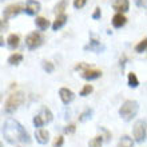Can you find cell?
<instances>
[{
    "mask_svg": "<svg viewBox=\"0 0 147 147\" xmlns=\"http://www.w3.org/2000/svg\"><path fill=\"white\" fill-rule=\"evenodd\" d=\"M3 135L8 143H30V135L24 127L15 119H8L3 126Z\"/></svg>",
    "mask_w": 147,
    "mask_h": 147,
    "instance_id": "cell-1",
    "label": "cell"
},
{
    "mask_svg": "<svg viewBox=\"0 0 147 147\" xmlns=\"http://www.w3.org/2000/svg\"><path fill=\"white\" fill-rule=\"evenodd\" d=\"M23 102H24V94L22 91H16V92L11 94L8 96L7 102H5V106H4V110L8 114H12V112H15L16 110L19 109V106H22Z\"/></svg>",
    "mask_w": 147,
    "mask_h": 147,
    "instance_id": "cell-2",
    "label": "cell"
},
{
    "mask_svg": "<svg viewBox=\"0 0 147 147\" xmlns=\"http://www.w3.org/2000/svg\"><path fill=\"white\" fill-rule=\"evenodd\" d=\"M138 109H139V106H138V102L135 100H126L122 105V107L119 109V115L123 118L124 120H131L134 116L136 115V112H138Z\"/></svg>",
    "mask_w": 147,
    "mask_h": 147,
    "instance_id": "cell-3",
    "label": "cell"
},
{
    "mask_svg": "<svg viewBox=\"0 0 147 147\" xmlns=\"http://www.w3.org/2000/svg\"><path fill=\"white\" fill-rule=\"evenodd\" d=\"M44 39L40 32H31L30 35L26 38V46L28 50H36L43 44Z\"/></svg>",
    "mask_w": 147,
    "mask_h": 147,
    "instance_id": "cell-4",
    "label": "cell"
},
{
    "mask_svg": "<svg viewBox=\"0 0 147 147\" xmlns=\"http://www.w3.org/2000/svg\"><path fill=\"white\" fill-rule=\"evenodd\" d=\"M134 138L136 142H144L146 140V120H138L134 126Z\"/></svg>",
    "mask_w": 147,
    "mask_h": 147,
    "instance_id": "cell-5",
    "label": "cell"
},
{
    "mask_svg": "<svg viewBox=\"0 0 147 147\" xmlns=\"http://www.w3.org/2000/svg\"><path fill=\"white\" fill-rule=\"evenodd\" d=\"M23 11H24V7L22 4H11V5H8L3 11V16H4V19H11V18L19 15L20 12H23Z\"/></svg>",
    "mask_w": 147,
    "mask_h": 147,
    "instance_id": "cell-6",
    "label": "cell"
},
{
    "mask_svg": "<svg viewBox=\"0 0 147 147\" xmlns=\"http://www.w3.org/2000/svg\"><path fill=\"white\" fill-rule=\"evenodd\" d=\"M80 75L83 79H86V80H94V79H98V78L102 76V71L88 67V68H86V70L82 71Z\"/></svg>",
    "mask_w": 147,
    "mask_h": 147,
    "instance_id": "cell-7",
    "label": "cell"
},
{
    "mask_svg": "<svg viewBox=\"0 0 147 147\" xmlns=\"http://www.w3.org/2000/svg\"><path fill=\"white\" fill-rule=\"evenodd\" d=\"M40 11V3L36 1V0H27V3H26V7H24V12L27 13V15H36L38 12Z\"/></svg>",
    "mask_w": 147,
    "mask_h": 147,
    "instance_id": "cell-8",
    "label": "cell"
},
{
    "mask_svg": "<svg viewBox=\"0 0 147 147\" xmlns=\"http://www.w3.org/2000/svg\"><path fill=\"white\" fill-rule=\"evenodd\" d=\"M59 96H60V99H62V102L64 105H68V103H71L75 99V94L71 90L63 87V88L59 90Z\"/></svg>",
    "mask_w": 147,
    "mask_h": 147,
    "instance_id": "cell-9",
    "label": "cell"
},
{
    "mask_svg": "<svg viewBox=\"0 0 147 147\" xmlns=\"http://www.w3.org/2000/svg\"><path fill=\"white\" fill-rule=\"evenodd\" d=\"M112 8L115 9L116 12H127L128 8H130V1L128 0H115L114 3H112Z\"/></svg>",
    "mask_w": 147,
    "mask_h": 147,
    "instance_id": "cell-10",
    "label": "cell"
},
{
    "mask_svg": "<svg viewBox=\"0 0 147 147\" xmlns=\"http://www.w3.org/2000/svg\"><path fill=\"white\" fill-rule=\"evenodd\" d=\"M35 138L40 144H46L48 140H50V134L47 130H43V128H39L35 132Z\"/></svg>",
    "mask_w": 147,
    "mask_h": 147,
    "instance_id": "cell-11",
    "label": "cell"
},
{
    "mask_svg": "<svg viewBox=\"0 0 147 147\" xmlns=\"http://www.w3.org/2000/svg\"><path fill=\"white\" fill-rule=\"evenodd\" d=\"M111 22H112V26L115 28H122L124 24L127 23V19H126V16H124L123 13H119V12H118V13L114 15Z\"/></svg>",
    "mask_w": 147,
    "mask_h": 147,
    "instance_id": "cell-12",
    "label": "cell"
},
{
    "mask_svg": "<svg viewBox=\"0 0 147 147\" xmlns=\"http://www.w3.org/2000/svg\"><path fill=\"white\" fill-rule=\"evenodd\" d=\"M66 23H67V15L66 13H60V15L56 16V19H55L54 24H52V30H54V31H58V30H60Z\"/></svg>",
    "mask_w": 147,
    "mask_h": 147,
    "instance_id": "cell-13",
    "label": "cell"
},
{
    "mask_svg": "<svg viewBox=\"0 0 147 147\" xmlns=\"http://www.w3.org/2000/svg\"><path fill=\"white\" fill-rule=\"evenodd\" d=\"M39 116L42 118L43 123H50V122H52V119H54V115H52V112H51L50 109H47V107H43L42 111H40V114H39Z\"/></svg>",
    "mask_w": 147,
    "mask_h": 147,
    "instance_id": "cell-14",
    "label": "cell"
},
{
    "mask_svg": "<svg viewBox=\"0 0 147 147\" xmlns=\"http://www.w3.org/2000/svg\"><path fill=\"white\" fill-rule=\"evenodd\" d=\"M84 50L86 51L90 50V51H94V52H100V51L105 50V47L100 44V42H98V40H95V39H94V40H91V42H90V44H87V46L84 47Z\"/></svg>",
    "mask_w": 147,
    "mask_h": 147,
    "instance_id": "cell-15",
    "label": "cell"
},
{
    "mask_svg": "<svg viewBox=\"0 0 147 147\" xmlns=\"http://www.w3.org/2000/svg\"><path fill=\"white\" fill-rule=\"evenodd\" d=\"M19 43H20L19 35H16V34H11V35L8 36L7 44H8V47H9L11 50H15V48H18V47H19Z\"/></svg>",
    "mask_w": 147,
    "mask_h": 147,
    "instance_id": "cell-16",
    "label": "cell"
},
{
    "mask_svg": "<svg viewBox=\"0 0 147 147\" xmlns=\"http://www.w3.org/2000/svg\"><path fill=\"white\" fill-rule=\"evenodd\" d=\"M35 24H36V27H38L40 31H46L47 28L50 27V22H48L46 18H43V16H39V18H36Z\"/></svg>",
    "mask_w": 147,
    "mask_h": 147,
    "instance_id": "cell-17",
    "label": "cell"
},
{
    "mask_svg": "<svg viewBox=\"0 0 147 147\" xmlns=\"http://www.w3.org/2000/svg\"><path fill=\"white\" fill-rule=\"evenodd\" d=\"M67 4H68V0H60V1L55 5L54 12L56 13V15L64 13V11H66V8H67Z\"/></svg>",
    "mask_w": 147,
    "mask_h": 147,
    "instance_id": "cell-18",
    "label": "cell"
},
{
    "mask_svg": "<svg viewBox=\"0 0 147 147\" xmlns=\"http://www.w3.org/2000/svg\"><path fill=\"white\" fill-rule=\"evenodd\" d=\"M23 60V55L22 54H12L9 58H8V63L11 66H18L19 63H22Z\"/></svg>",
    "mask_w": 147,
    "mask_h": 147,
    "instance_id": "cell-19",
    "label": "cell"
},
{
    "mask_svg": "<svg viewBox=\"0 0 147 147\" xmlns=\"http://www.w3.org/2000/svg\"><path fill=\"white\" fill-rule=\"evenodd\" d=\"M132 144H134V142H132L131 138L127 135H123L120 138V142L116 147H132Z\"/></svg>",
    "mask_w": 147,
    "mask_h": 147,
    "instance_id": "cell-20",
    "label": "cell"
},
{
    "mask_svg": "<svg viewBox=\"0 0 147 147\" xmlns=\"http://www.w3.org/2000/svg\"><path fill=\"white\" fill-rule=\"evenodd\" d=\"M128 86L132 87V88H135V87L139 86V80H138V78H136V75L134 72L128 74Z\"/></svg>",
    "mask_w": 147,
    "mask_h": 147,
    "instance_id": "cell-21",
    "label": "cell"
},
{
    "mask_svg": "<svg viewBox=\"0 0 147 147\" xmlns=\"http://www.w3.org/2000/svg\"><path fill=\"white\" fill-rule=\"evenodd\" d=\"M102 144H103V136L98 135V136H95L94 139L90 140L88 147H102Z\"/></svg>",
    "mask_w": 147,
    "mask_h": 147,
    "instance_id": "cell-22",
    "label": "cell"
},
{
    "mask_svg": "<svg viewBox=\"0 0 147 147\" xmlns=\"http://www.w3.org/2000/svg\"><path fill=\"white\" fill-rule=\"evenodd\" d=\"M146 47H147V39H143V40H140V42L135 46V51L139 52V54H142V52L146 51Z\"/></svg>",
    "mask_w": 147,
    "mask_h": 147,
    "instance_id": "cell-23",
    "label": "cell"
},
{
    "mask_svg": "<svg viewBox=\"0 0 147 147\" xmlns=\"http://www.w3.org/2000/svg\"><path fill=\"white\" fill-rule=\"evenodd\" d=\"M94 91V87L91 84H86L83 88H82L80 91V96H87V95H90V94Z\"/></svg>",
    "mask_w": 147,
    "mask_h": 147,
    "instance_id": "cell-24",
    "label": "cell"
},
{
    "mask_svg": "<svg viewBox=\"0 0 147 147\" xmlns=\"http://www.w3.org/2000/svg\"><path fill=\"white\" fill-rule=\"evenodd\" d=\"M91 115H92V110H86V111L79 116V120H80V122H86L87 119L91 118Z\"/></svg>",
    "mask_w": 147,
    "mask_h": 147,
    "instance_id": "cell-25",
    "label": "cell"
},
{
    "mask_svg": "<svg viewBox=\"0 0 147 147\" xmlns=\"http://www.w3.org/2000/svg\"><path fill=\"white\" fill-rule=\"evenodd\" d=\"M43 68H44V71H47L48 74H51V72H54V64L51 62H47V60H44L43 62Z\"/></svg>",
    "mask_w": 147,
    "mask_h": 147,
    "instance_id": "cell-26",
    "label": "cell"
},
{
    "mask_svg": "<svg viewBox=\"0 0 147 147\" xmlns=\"http://www.w3.org/2000/svg\"><path fill=\"white\" fill-rule=\"evenodd\" d=\"M86 3H87V0H74V7L76 9H80L86 5Z\"/></svg>",
    "mask_w": 147,
    "mask_h": 147,
    "instance_id": "cell-27",
    "label": "cell"
},
{
    "mask_svg": "<svg viewBox=\"0 0 147 147\" xmlns=\"http://www.w3.org/2000/svg\"><path fill=\"white\" fill-rule=\"evenodd\" d=\"M34 124H35V127H38V128H40V127H43V126H44L42 118H40L39 115H36L35 118H34Z\"/></svg>",
    "mask_w": 147,
    "mask_h": 147,
    "instance_id": "cell-28",
    "label": "cell"
},
{
    "mask_svg": "<svg viewBox=\"0 0 147 147\" xmlns=\"http://www.w3.org/2000/svg\"><path fill=\"white\" fill-rule=\"evenodd\" d=\"M63 143H64V138H63V136H58V138L54 140V147H62Z\"/></svg>",
    "mask_w": 147,
    "mask_h": 147,
    "instance_id": "cell-29",
    "label": "cell"
},
{
    "mask_svg": "<svg viewBox=\"0 0 147 147\" xmlns=\"http://www.w3.org/2000/svg\"><path fill=\"white\" fill-rule=\"evenodd\" d=\"M75 130H76L75 124H68V126L64 128V132H66V134H74V132H75Z\"/></svg>",
    "mask_w": 147,
    "mask_h": 147,
    "instance_id": "cell-30",
    "label": "cell"
},
{
    "mask_svg": "<svg viewBox=\"0 0 147 147\" xmlns=\"http://www.w3.org/2000/svg\"><path fill=\"white\" fill-rule=\"evenodd\" d=\"M100 16H102L100 7H96L95 11H94V13H92V19H100Z\"/></svg>",
    "mask_w": 147,
    "mask_h": 147,
    "instance_id": "cell-31",
    "label": "cell"
},
{
    "mask_svg": "<svg viewBox=\"0 0 147 147\" xmlns=\"http://www.w3.org/2000/svg\"><path fill=\"white\" fill-rule=\"evenodd\" d=\"M7 28H8V22L5 19L4 20L0 19V32L4 31V30H7Z\"/></svg>",
    "mask_w": 147,
    "mask_h": 147,
    "instance_id": "cell-32",
    "label": "cell"
},
{
    "mask_svg": "<svg viewBox=\"0 0 147 147\" xmlns=\"http://www.w3.org/2000/svg\"><path fill=\"white\" fill-rule=\"evenodd\" d=\"M135 4L139 8H146L147 7V0H135Z\"/></svg>",
    "mask_w": 147,
    "mask_h": 147,
    "instance_id": "cell-33",
    "label": "cell"
},
{
    "mask_svg": "<svg viewBox=\"0 0 147 147\" xmlns=\"http://www.w3.org/2000/svg\"><path fill=\"white\" fill-rule=\"evenodd\" d=\"M1 46H4V39H3V36L0 35V47Z\"/></svg>",
    "mask_w": 147,
    "mask_h": 147,
    "instance_id": "cell-34",
    "label": "cell"
},
{
    "mask_svg": "<svg viewBox=\"0 0 147 147\" xmlns=\"http://www.w3.org/2000/svg\"><path fill=\"white\" fill-rule=\"evenodd\" d=\"M0 147H3V146H1V142H0Z\"/></svg>",
    "mask_w": 147,
    "mask_h": 147,
    "instance_id": "cell-35",
    "label": "cell"
}]
</instances>
